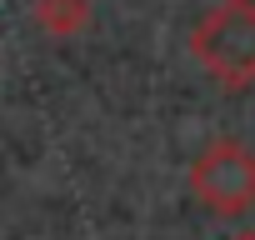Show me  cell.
<instances>
[{
  "mask_svg": "<svg viewBox=\"0 0 255 240\" xmlns=\"http://www.w3.org/2000/svg\"><path fill=\"white\" fill-rule=\"evenodd\" d=\"M190 190L215 215L255 210V145L240 135H215L190 160Z\"/></svg>",
  "mask_w": 255,
  "mask_h": 240,
  "instance_id": "2",
  "label": "cell"
},
{
  "mask_svg": "<svg viewBox=\"0 0 255 240\" xmlns=\"http://www.w3.org/2000/svg\"><path fill=\"white\" fill-rule=\"evenodd\" d=\"M225 240H255V230H235V235H225Z\"/></svg>",
  "mask_w": 255,
  "mask_h": 240,
  "instance_id": "4",
  "label": "cell"
},
{
  "mask_svg": "<svg viewBox=\"0 0 255 240\" xmlns=\"http://www.w3.org/2000/svg\"><path fill=\"white\" fill-rule=\"evenodd\" d=\"M35 15H40V25L50 35H75L85 25V0H40Z\"/></svg>",
  "mask_w": 255,
  "mask_h": 240,
  "instance_id": "3",
  "label": "cell"
},
{
  "mask_svg": "<svg viewBox=\"0 0 255 240\" xmlns=\"http://www.w3.org/2000/svg\"><path fill=\"white\" fill-rule=\"evenodd\" d=\"M190 55L225 85L255 80V0H215L190 30Z\"/></svg>",
  "mask_w": 255,
  "mask_h": 240,
  "instance_id": "1",
  "label": "cell"
}]
</instances>
